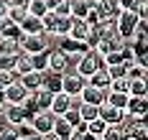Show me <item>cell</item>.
<instances>
[{"mask_svg": "<svg viewBox=\"0 0 148 140\" xmlns=\"http://www.w3.org/2000/svg\"><path fill=\"white\" fill-rule=\"evenodd\" d=\"M102 66H105V59L95 51V48H89V51H84V54H82V59L77 61V66H74V69H77V74H79V77L89 79L97 69H102Z\"/></svg>", "mask_w": 148, "mask_h": 140, "instance_id": "6da1fadb", "label": "cell"}, {"mask_svg": "<svg viewBox=\"0 0 148 140\" xmlns=\"http://www.w3.org/2000/svg\"><path fill=\"white\" fill-rule=\"evenodd\" d=\"M138 23H140V18L135 16L133 10H120L118 18H115V26H118V36L123 41H130L133 38L135 28H138Z\"/></svg>", "mask_w": 148, "mask_h": 140, "instance_id": "7a4b0ae2", "label": "cell"}, {"mask_svg": "<svg viewBox=\"0 0 148 140\" xmlns=\"http://www.w3.org/2000/svg\"><path fill=\"white\" fill-rule=\"evenodd\" d=\"M54 120H56V115L51 109H38V112L31 115L28 125H31V130H33V135H46V133H51Z\"/></svg>", "mask_w": 148, "mask_h": 140, "instance_id": "3957f363", "label": "cell"}, {"mask_svg": "<svg viewBox=\"0 0 148 140\" xmlns=\"http://www.w3.org/2000/svg\"><path fill=\"white\" fill-rule=\"evenodd\" d=\"M72 69V64H69V56L59 51V48H49L46 51V71H51V74H64V71H69Z\"/></svg>", "mask_w": 148, "mask_h": 140, "instance_id": "277c9868", "label": "cell"}, {"mask_svg": "<svg viewBox=\"0 0 148 140\" xmlns=\"http://www.w3.org/2000/svg\"><path fill=\"white\" fill-rule=\"evenodd\" d=\"M84 84H87V79L79 77L74 66L69 69V71H64V74H61V92L69 94V97H77V94L84 89Z\"/></svg>", "mask_w": 148, "mask_h": 140, "instance_id": "5b68a950", "label": "cell"}, {"mask_svg": "<svg viewBox=\"0 0 148 140\" xmlns=\"http://www.w3.org/2000/svg\"><path fill=\"white\" fill-rule=\"evenodd\" d=\"M18 48L23 54H28V56H36V54H44L46 51V41H44V36H21Z\"/></svg>", "mask_w": 148, "mask_h": 140, "instance_id": "8992f818", "label": "cell"}, {"mask_svg": "<svg viewBox=\"0 0 148 140\" xmlns=\"http://www.w3.org/2000/svg\"><path fill=\"white\" fill-rule=\"evenodd\" d=\"M79 99H82V105H95V107H100L105 105V97H107V89H100V87H92V84H84V89L77 94Z\"/></svg>", "mask_w": 148, "mask_h": 140, "instance_id": "52a82bcc", "label": "cell"}, {"mask_svg": "<svg viewBox=\"0 0 148 140\" xmlns=\"http://www.w3.org/2000/svg\"><path fill=\"white\" fill-rule=\"evenodd\" d=\"M28 89L26 87H21V82H15V84H10V87H5L3 89V97H5V102L8 105H23L26 99H28Z\"/></svg>", "mask_w": 148, "mask_h": 140, "instance_id": "ba28073f", "label": "cell"}, {"mask_svg": "<svg viewBox=\"0 0 148 140\" xmlns=\"http://www.w3.org/2000/svg\"><path fill=\"white\" fill-rule=\"evenodd\" d=\"M56 48H59V51H64L66 56H82L84 51H89L84 41H72L69 36H64V38H59V43H56Z\"/></svg>", "mask_w": 148, "mask_h": 140, "instance_id": "9c48e42d", "label": "cell"}, {"mask_svg": "<svg viewBox=\"0 0 148 140\" xmlns=\"http://www.w3.org/2000/svg\"><path fill=\"white\" fill-rule=\"evenodd\" d=\"M123 109H118V107H110V105H100L97 107V117L102 120L105 125H120V120H123Z\"/></svg>", "mask_w": 148, "mask_h": 140, "instance_id": "30bf717a", "label": "cell"}, {"mask_svg": "<svg viewBox=\"0 0 148 140\" xmlns=\"http://www.w3.org/2000/svg\"><path fill=\"white\" fill-rule=\"evenodd\" d=\"M18 28H21L23 36H41L44 33V23H41V18H36V16H26L18 23Z\"/></svg>", "mask_w": 148, "mask_h": 140, "instance_id": "8fae6325", "label": "cell"}, {"mask_svg": "<svg viewBox=\"0 0 148 140\" xmlns=\"http://www.w3.org/2000/svg\"><path fill=\"white\" fill-rule=\"evenodd\" d=\"M146 112H148V97H130L128 99L125 115H130V117H146Z\"/></svg>", "mask_w": 148, "mask_h": 140, "instance_id": "7c38bea8", "label": "cell"}, {"mask_svg": "<svg viewBox=\"0 0 148 140\" xmlns=\"http://www.w3.org/2000/svg\"><path fill=\"white\" fill-rule=\"evenodd\" d=\"M69 105H72V97L64 94V92H56V94H51V105H49V109H51L56 117H61V115L69 109Z\"/></svg>", "mask_w": 148, "mask_h": 140, "instance_id": "4fadbf2b", "label": "cell"}, {"mask_svg": "<svg viewBox=\"0 0 148 140\" xmlns=\"http://www.w3.org/2000/svg\"><path fill=\"white\" fill-rule=\"evenodd\" d=\"M89 31H92V28H89L84 20H79V18H72V26H69V33H66V36H69L72 41H84V38L89 36Z\"/></svg>", "mask_w": 148, "mask_h": 140, "instance_id": "5bb4252c", "label": "cell"}, {"mask_svg": "<svg viewBox=\"0 0 148 140\" xmlns=\"http://www.w3.org/2000/svg\"><path fill=\"white\" fill-rule=\"evenodd\" d=\"M41 89L56 94L61 92V74H51V71H41Z\"/></svg>", "mask_w": 148, "mask_h": 140, "instance_id": "9a60e30c", "label": "cell"}, {"mask_svg": "<svg viewBox=\"0 0 148 140\" xmlns=\"http://www.w3.org/2000/svg\"><path fill=\"white\" fill-rule=\"evenodd\" d=\"M21 82V87H26L28 92H36V89H41V71H28V74H23V77H18Z\"/></svg>", "mask_w": 148, "mask_h": 140, "instance_id": "2e32d148", "label": "cell"}, {"mask_svg": "<svg viewBox=\"0 0 148 140\" xmlns=\"http://www.w3.org/2000/svg\"><path fill=\"white\" fill-rule=\"evenodd\" d=\"M51 133H54L59 140H69V135H72V125L64 122V117H56V120H54V127H51Z\"/></svg>", "mask_w": 148, "mask_h": 140, "instance_id": "e0dca14e", "label": "cell"}, {"mask_svg": "<svg viewBox=\"0 0 148 140\" xmlns=\"http://www.w3.org/2000/svg\"><path fill=\"white\" fill-rule=\"evenodd\" d=\"M87 84H92V87H100V89H107V87H110V77H107V69H97V71H95V74H92V77L87 79Z\"/></svg>", "mask_w": 148, "mask_h": 140, "instance_id": "ac0fdd59", "label": "cell"}, {"mask_svg": "<svg viewBox=\"0 0 148 140\" xmlns=\"http://www.w3.org/2000/svg\"><path fill=\"white\" fill-rule=\"evenodd\" d=\"M69 5H72V18H79V20H84L87 13L92 10V5H89L87 0H72Z\"/></svg>", "mask_w": 148, "mask_h": 140, "instance_id": "d6986e66", "label": "cell"}, {"mask_svg": "<svg viewBox=\"0 0 148 140\" xmlns=\"http://www.w3.org/2000/svg\"><path fill=\"white\" fill-rule=\"evenodd\" d=\"M128 82H130V89H128L130 97H148L146 79H128Z\"/></svg>", "mask_w": 148, "mask_h": 140, "instance_id": "ffe728a7", "label": "cell"}, {"mask_svg": "<svg viewBox=\"0 0 148 140\" xmlns=\"http://www.w3.org/2000/svg\"><path fill=\"white\" fill-rule=\"evenodd\" d=\"M28 16H36V18H44L49 13V8H46V0H28Z\"/></svg>", "mask_w": 148, "mask_h": 140, "instance_id": "44dd1931", "label": "cell"}, {"mask_svg": "<svg viewBox=\"0 0 148 140\" xmlns=\"http://www.w3.org/2000/svg\"><path fill=\"white\" fill-rule=\"evenodd\" d=\"M77 112H79V120H82L84 125L92 122V120H97V107H95V105H79Z\"/></svg>", "mask_w": 148, "mask_h": 140, "instance_id": "7402d4cb", "label": "cell"}, {"mask_svg": "<svg viewBox=\"0 0 148 140\" xmlns=\"http://www.w3.org/2000/svg\"><path fill=\"white\" fill-rule=\"evenodd\" d=\"M105 127H107V125H105L102 120H100V117H97V120H92V122H87V125H84V130H87V135H89V138H102Z\"/></svg>", "mask_w": 148, "mask_h": 140, "instance_id": "603a6c76", "label": "cell"}, {"mask_svg": "<svg viewBox=\"0 0 148 140\" xmlns=\"http://www.w3.org/2000/svg\"><path fill=\"white\" fill-rule=\"evenodd\" d=\"M102 140H125V135H123L120 125H107L102 133Z\"/></svg>", "mask_w": 148, "mask_h": 140, "instance_id": "cb8c5ba5", "label": "cell"}, {"mask_svg": "<svg viewBox=\"0 0 148 140\" xmlns=\"http://www.w3.org/2000/svg\"><path fill=\"white\" fill-rule=\"evenodd\" d=\"M107 89H110V92H120V94H128V89H130V82H128V77H125V79H112ZM128 97H130V94H128Z\"/></svg>", "mask_w": 148, "mask_h": 140, "instance_id": "d4e9b609", "label": "cell"}, {"mask_svg": "<svg viewBox=\"0 0 148 140\" xmlns=\"http://www.w3.org/2000/svg\"><path fill=\"white\" fill-rule=\"evenodd\" d=\"M18 82V74H15L13 69H5V71H0V89H5V87H10Z\"/></svg>", "mask_w": 148, "mask_h": 140, "instance_id": "484cf974", "label": "cell"}, {"mask_svg": "<svg viewBox=\"0 0 148 140\" xmlns=\"http://www.w3.org/2000/svg\"><path fill=\"white\" fill-rule=\"evenodd\" d=\"M69 26H72V18H59L56 20V28H54V36L56 38H64L69 33Z\"/></svg>", "mask_w": 148, "mask_h": 140, "instance_id": "4316f807", "label": "cell"}, {"mask_svg": "<svg viewBox=\"0 0 148 140\" xmlns=\"http://www.w3.org/2000/svg\"><path fill=\"white\" fill-rule=\"evenodd\" d=\"M51 13H54L56 18H72V5H69V0H61Z\"/></svg>", "mask_w": 148, "mask_h": 140, "instance_id": "83f0119b", "label": "cell"}, {"mask_svg": "<svg viewBox=\"0 0 148 140\" xmlns=\"http://www.w3.org/2000/svg\"><path fill=\"white\" fill-rule=\"evenodd\" d=\"M26 16H28V10H26V8H8V20L15 23V26H18Z\"/></svg>", "mask_w": 148, "mask_h": 140, "instance_id": "f1b7e54d", "label": "cell"}, {"mask_svg": "<svg viewBox=\"0 0 148 140\" xmlns=\"http://www.w3.org/2000/svg\"><path fill=\"white\" fill-rule=\"evenodd\" d=\"M61 117H64V122H69V125H72V130L82 125V120H79V112H77V109H66Z\"/></svg>", "mask_w": 148, "mask_h": 140, "instance_id": "f546056e", "label": "cell"}, {"mask_svg": "<svg viewBox=\"0 0 148 140\" xmlns=\"http://www.w3.org/2000/svg\"><path fill=\"white\" fill-rule=\"evenodd\" d=\"M31 64H33V69H36V71H46V51H44V54L31 56Z\"/></svg>", "mask_w": 148, "mask_h": 140, "instance_id": "4dcf8cb0", "label": "cell"}, {"mask_svg": "<svg viewBox=\"0 0 148 140\" xmlns=\"http://www.w3.org/2000/svg\"><path fill=\"white\" fill-rule=\"evenodd\" d=\"M0 140H18V133H15V127L5 125V127L0 130Z\"/></svg>", "mask_w": 148, "mask_h": 140, "instance_id": "1f68e13d", "label": "cell"}, {"mask_svg": "<svg viewBox=\"0 0 148 140\" xmlns=\"http://www.w3.org/2000/svg\"><path fill=\"white\" fill-rule=\"evenodd\" d=\"M112 64H123L120 51H112V54H107V56H105V66H112Z\"/></svg>", "mask_w": 148, "mask_h": 140, "instance_id": "d6a6232c", "label": "cell"}, {"mask_svg": "<svg viewBox=\"0 0 148 140\" xmlns=\"http://www.w3.org/2000/svg\"><path fill=\"white\" fill-rule=\"evenodd\" d=\"M8 8H28V0H3Z\"/></svg>", "mask_w": 148, "mask_h": 140, "instance_id": "836d02e7", "label": "cell"}, {"mask_svg": "<svg viewBox=\"0 0 148 140\" xmlns=\"http://www.w3.org/2000/svg\"><path fill=\"white\" fill-rule=\"evenodd\" d=\"M5 107H8V102H5V97H3V92H0V117H3V112H5Z\"/></svg>", "mask_w": 148, "mask_h": 140, "instance_id": "e575fe53", "label": "cell"}, {"mask_svg": "<svg viewBox=\"0 0 148 140\" xmlns=\"http://www.w3.org/2000/svg\"><path fill=\"white\" fill-rule=\"evenodd\" d=\"M0 18H8V5L0 0Z\"/></svg>", "mask_w": 148, "mask_h": 140, "instance_id": "d590c367", "label": "cell"}, {"mask_svg": "<svg viewBox=\"0 0 148 140\" xmlns=\"http://www.w3.org/2000/svg\"><path fill=\"white\" fill-rule=\"evenodd\" d=\"M59 3H61V0H46V8H49V10H54Z\"/></svg>", "mask_w": 148, "mask_h": 140, "instance_id": "8d00e7d4", "label": "cell"}, {"mask_svg": "<svg viewBox=\"0 0 148 140\" xmlns=\"http://www.w3.org/2000/svg\"><path fill=\"white\" fill-rule=\"evenodd\" d=\"M18 140H38V135H23V138H18Z\"/></svg>", "mask_w": 148, "mask_h": 140, "instance_id": "74e56055", "label": "cell"}, {"mask_svg": "<svg viewBox=\"0 0 148 140\" xmlns=\"http://www.w3.org/2000/svg\"><path fill=\"white\" fill-rule=\"evenodd\" d=\"M92 140H102V138H92Z\"/></svg>", "mask_w": 148, "mask_h": 140, "instance_id": "f35d334b", "label": "cell"}]
</instances>
